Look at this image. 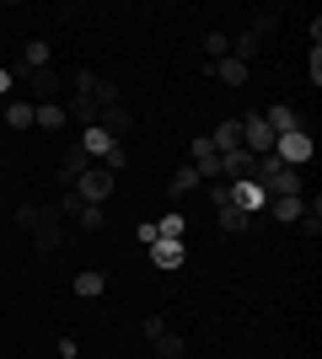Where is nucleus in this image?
<instances>
[{
	"mask_svg": "<svg viewBox=\"0 0 322 359\" xmlns=\"http://www.w3.org/2000/svg\"><path fill=\"white\" fill-rule=\"evenodd\" d=\"M274 156H279L285 166H295V172H301V166L311 161V135H307V129H295V135H279V140H274Z\"/></svg>",
	"mask_w": 322,
	"mask_h": 359,
	"instance_id": "f257e3e1",
	"label": "nucleus"
},
{
	"mask_svg": "<svg viewBox=\"0 0 322 359\" xmlns=\"http://www.w3.org/2000/svg\"><path fill=\"white\" fill-rule=\"evenodd\" d=\"M76 194L86 198V204H102L107 194H113V172H107V166H86V172H81V182H76Z\"/></svg>",
	"mask_w": 322,
	"mask_h": 359,
	"instance_id": "f03ea898",
	"label": "nucleus"
},
{
	"mask_svg": "<svg viewBox=\"0 0 322 359\" xmlns=\"http://www.w3.org/2000/svg\"><path fill=\"white\" fill-rule=\"evenodd\" d=\"M242 150H253V156H269V150H274V129L263 123V113H247L242 118Z\"/></svg>",
	"mask_w": 322,
	"mask_h": 359,
	"instance_id": "7ed1b4c3",
	"label": "nucleus"
},
{
	"mask_svg": "<svg viewBox=\"0 0 322 359\" xmlns=\"http://www.w3.org/2000/svg\"><path fill=\"white\" fill-rule=\"evenodd\" d=\"M60 220H65V215L54 210V204H48V210L38 215V225H32V247H38V252H54V247H60V241H65Z\"/></svg>",
	"mask_w": 322,
	"mask_h": 359,
	"instance_id": "20e7f679",
	"label": "nucleus"
},
{
	"mask_svg": "<svg viewBox=\"0 0 322 359\" xmlns=\"http://www.w3.org/2000/svg\"><path fill=\"white\" fill-rule=\"evenodd\" d=\"M97 129H102L107 140H123L129 129H135V113H129L123 102H113V107H102V113H97Z\"/></svg>",
	"mask_w": 322,
	"mask_h": 359,
	"instance_id": "39448f33",
	"label": "nucleus"
},
{
	"mask_svg": "<svg viewBox=\"0 0 322 359\" xmlns=\"http://www.w3.org/2000/svg\"><path fill=\"white\" fill-rule=\"evenodd\" d=\"M231 204H236L242 215H258L263 204H269V194H263L253 177H242V182H231Z\"/></svg>",
	"mask_w": 322,
	"mask_h": 359,
	"instance_id": "423d86ee",
	"label": "nucleus"
},
{
	"mask_svg": "<svg viewBox=\"0 0 322 359\" xmlns=\"http://www.w3.org/2000/svg\"><path fill=\"white\" fill-rule=\"evenodd\" d=\"M145 252H151V263H156V269H161V273H172V269H183L188 247H183V241H167V236H161V241H156V247H145Z\"/></svg>",
	"mask_w": 322,
	"mask_h": 359,
	"instance_id": "0eeeda50",
	"label": "nucleus"
},
{
	"mask_svg": "<svg viewBox=\"0 0 322 359\" xmlns=\"http://www.w3.org/2000/svg\"><path fill=\"white\" fill-rule=\"evenodd\" d=\"M27 86H32V97H38V102H54V97H60V70H54V65L27 70Z\"/></svg>",
	"mask_w": 322,
	"mask_h": 359,
	"instance_id": "6e6552de",
	"label": "nucleus"
},
{
	"mask_svg": "<svg viewBox=\"0 0 322 359\" xmlns=\"http://www.w3.org/2000/svg\"><path fill=\"white\" fill-rule=\"evenodd\" d=\"M220 166H226V182H242V177H253V172H258V156H253V150H226V156H220Z\"/></svg>",
	"mask_w": 322,
	"mask_h": 359,
	"instance_id": "1a4fd4ad",
	"label": "nucleus"
},
{
	"mask_svg": "<svg viewBox=\"0 0 322 359\" xmlns=\"http://www.w3.org/2000/svg\"><path fill=\"white\" fill-rule=\"evenodd\" d=\"M263 123H269V129H274V140H279V135H295V129H301V113H295L290 102H274L269 113H263Z\"/></svg>",
	"mask_w": 322,
	"mask_h": 359,
	"instance_id": "9d476101",
	"label": "nucleus"
},
{
	"mask_svg": "<svg viewBox=\"0 0 322 359\" xmlns=\"http://www.w3.org/2000/svg\"><path fill=\"white\" fill-rule=\"evenodd\" d=\"M215 156H226V150H242V118H220L215 123V135H210Z\"/></svg>",
	"mask_w": 322,
	"mask_h": 359,
	"instance_id": "9b49d317",
	"label": "nucleus"
},
{
	"mask_svg": "<svg viewBox=\"0 0 322 359\" xmlns=\"http://www.w3.org/2000/svg\"><path fill=\"white\" fill-rule=\"evenodd\" d=\"M86 166H92V156H86L81 145H70V150H65V161H60V188H76Z\"/></svg>",
	"mask_w": 322,
	"mask_h": 359,
	"instance_id": "f8f14e48",
	"label": "nucleus"
},
{
	"mask_svg": "<svg viewBox=\"0 0 322 359\" xmlns=\"http://www.w3.org/2000/svg\"><path fill=\"white\" fill-rule=\"evenodd\" d=\"M32 129L60 135V129H65V107H60V102H32Z\"/></svg>",
	"mask_w": 322,
	"mask_h": 359,
	"instance_id": "ddd939ff",
	"label": "nucleus"
},
{
	"mask_svg": "<svg viewBox=\"0 0 322 359\" xmlns=\"http://www.w3.org/2000/svg\"><path fill=\"white\" fill-rule=\"evenodd\" d=\"M48 65V43L43 38H32L27 48H22V65H11V75H27V70H43Z\"/></svg>",
	"mask_w": 322,
	"mask_h": 359,
	"instance_id": "4468645a",
	"label": "nucleus"
},
{
	"mask_svg": "<svg viewBox=\"0 0 322 359\" xmlns=\"http://www.w3.org/2000/svg\"><path fill=\"white\" fill-rule=\"evenodd\" d=\"M113 145H119V140H107L102 129H97V123H92V129H81V150H86L92 161H102V156H107V150H113Z\"/></svg>",
	"mask_w": 322,
	"mask_h": 359,
	"instance_id": "2eb2a0df",
	"label": "nucleus"
},
{
	"mask_svg": "<svg viewBox=\"0 0 322 359\" xmlns=\"http://www.w3.org/2000/svg\"><path fill=\"white\" fill-rule=\"evenodd\" d=\"M258 48H263V38H258V32H253V27H247V32H236V38H231V60H258Z\"/></svg>",
	"mask_w": 322,
	"mask_h": 359,
	"instance_id": "dca6fc26",
	"label": "nucleus"
},
{
	"mask_svg": "<svg viewBox=\"0 0 322 359\" xmlns=\"http://www.w3.org/2000/svg\"><path fill=\"white\" fill-rule=\"evenodd\" d=\"M97 113H102V107H97V102H92V97H76V102L65 107V118H76V123H81V129H92V123H97Z\"/></svg>",
	"mask_w": 322,
	"mask_h": 359,
	"instance_id": "f3484780",
	"label": "nucleus"
},
{
	"mask_svg": "<svg viewBox=\"0 0 322 359\" xmlns=\"http://www.w3.org/2000/svg\"><path fill=\"white\" fill-rule=\"evenodd\" d=\"M210 75H220L226 86H247V65H242V60H220V65H210Z\"/></svg>",
	"mask_w": 322,
	"mask_h": 359,
	"instance_id": "a211bd4d",
	"label": "nucleus"
},
{
	"mask_svg": "<svg viewBox=\"0 0 322 359\" xmlns=\"http://www.w3.org/2000/svg\"><path fill=\"white\" fill-rule=\"evenodd\" d=\"M301 215H307V198H274V220L301 225Z\"/></svg>",
	"mask_w": 322,
	"mask_h": 359,
	"instance_id": "6ab92c4d",
	"label": "nucleus"
},
{
	"mask_svg": "<svg viewBox=\"0 0 322 359\" xmlns=\"http://www.w3.org/2000/svg\"><path fill=\"white\" fill-rule=\"evenodd\" d=\"M215 215H220V231H231V236H236V231H247V220H253V215H242L236 204H220Z\"/></svg>",
	"mask_w": 322,
	"mask_h": 359,
	"instance_id": "aec40b11",
	"label": "nucleus"
},
{
	"mask_svg": "<svg viewBox=\"0 0 322 359\" xmlns=\"http://www.w3.org/2000/svg\"><path fill=\"white\" fill-rule=\"evenodd\" d=\"M0 113H6V123H11V129H32V102H6Z\"/></svg>",
	"mask_w": 322,
	"mask_h": 359,
	"instance_id": "412c9836",
	"label": "nucleus"
},
{
	"mask_svg": "<svg viewBox=\"0 0 322 359\" xmlns=\"http://www.w3.org/2000/svg\"><path fill=\"white\" fill-rule=\"evenodd\" d=\"M102 290H107L102 273H76V295H81V300H97Z\"/></svg>",
	"mask_w": 322,
	"mask_h": 359,
	"instance_id": "4be33fe9",
	"label": "nucleus"
},
{
	"mask_svg": "<svg viewBox=\"0 0 322 359\" xmlns=\"http://www.w3.org/2000/svg\"><path fill=\"white\" fill-rule=\"evenodd\" d=\"M188 188H199V172H194V161H188V166H177V177H172V188H167V194H172V198H183Z\"/></svg>",
	"mask_w": 322,
	"mask_h": 359,
	"instance_id": "5701e85b",
	"label": "nucleus"
},
{
	"mask_svg": "<svg viewBox=\"0 0 322 359\" xmlns=\"http://www.w3.org/2000/svg\"><path fill=\"white\" fill-rule=\"evenodd\" d=\"M156 231H161L167 241H183V231H188V225H183V215L172 210V215H161V220H156Z\"/></svg>",
	"mask_w": 322,
	"mask_h": 359,
	"instance_id": "b1692460",
	"label": "nucleus"
},
{
	"mask_svg": "<svg viewBox=\"0 0 322 359\" xmlns=\"http://www.w3.org/2000/svg\"><path fill=\"white\" fill-rule=\"evenodd\" d=\"M156 354L161 359H183V338H177V332H161V338H156Z\"/></svg>",
	"mask_w": 322,
	"mask_h": 359,
	"instance_id": "393cba45",
	"label": "nucleus"
},
{
	"mask_svg": "<svg viewBox=\"0 0 322 359\" xmlns=\"http://www.w3.org/2000/svg\"><path fill=\"white\" fill-rule=\"evenodd\" d=\"M97 166H107V172L119 177L123 166H129V150H123V145H113V150H107V156H102V161H97Z\"/></svg>",
	"mask_w": 322,
	"mask_h": 359,
	"instance_id": "a878e982",
	"label": "nucleus"
},
{
	"mask_svg": "<svg viewBox=\"0 0 322 359\" xmlns=\"http://www.w3.org/2000/svg\"><path fill=\"white\" fill-rule=\"evenodd\" d=\"M54 210H60V215H81V210H86V198H81L76 188H65V194H60V204H54Z\"/></svg>",
	"mask_w": 322,
	"mask_h": 359,
	"instance_id": "bb28decb",
	"label": "nucleus"
},
{
	"mask_svg": "<svg viewBox=\"0 0 322 359\" xmlns=\"http://www.w3.org/2000/svg\"><path fill=\"white\" fill-rule=\"evenodd\" d=\"M204 48H210L215 60H220V54L231 60V32H210V38H204Z\"/></svg>",
	"mask_w": 322,
	"mask_h": 359,
	"instance_id": "cd10ccee",
	"label": "nucleus"
},
{
	"mask_svg": "<svg viewBox=\"0 0 322 359\" xmlns=\"http://www.w3.org/2000/svg\"><path fill=\"white\" fill-rule=\"evenodd\" d=\"M76 220H81V231H102V204H86Z\"/></svg>",
	"mask_w": 322,
	"mask_h": 359,
	"instance_id": "c85d7f7f",
	"label": "nucleus"
},
{
	"mask_svg": "<svg viewBox=\"0 0 322 359\" xmlns=\"http://www.w3.org/2000/svg\"><path fill=\"white\" fill-rule=\"evenodd\" d=\"M140 332H145V338H151V344H156V338L167 332V322H161V316H140Z\"/></svg>",
	"mask_w": 322,
	"mask_h": 359,
	"instance_id": "c756f323",
	"label": "nucleus"
},
{
	"mask_svg": "<svg viewBox=\"0 0 322 359\" xmlns=\"http://www.w3.org/2000/svg\"><path fill=\"white\" fill-rule=\"evenodd\" d=\"M135 236H140V247H156V241H161V231H156L151 220H140V225H135Z\"/></svg>",
	"mask_w": 322,
	"mask_h": 359,
	"instance_id": "7c9ffc66",
	"label": "nucleus"
},
{
	"mask_svg": "<svg viewBox=\"0 0 322 359\" xmlns=\"http://www.w3.org/2000/svg\"><path fill=\"white\" fill-rule=\"evenodd\" d=\"M188 156H194V161H204V156H215V145H210V135H199V140H194V145H188Z\"/></svg>",
	"mask_w": 322,
	"mask_h": 359,
	"instance_id": "2f4dec72",
	"label": "nucleus"
},
{
	"mask_svg": "<svg viewBox=\"0 0 322 359\" xmlns=\"http://www.w3.org/2000/svg\"><path fill=\"white\" fill-rule=\"evenodd\" d=\"M38 215H43V210H32V204H22V210H16V225H22V231H32V225H38Z\"/></svg>",
	"mask_w": 322,
	"mask_h": 359,
	"instance_id": "473e14b6",
	"label": "nucleus"
},
{
	"mask_svg": "<svg viewBox=\"0 0 322 359\" xmlns=\"http://www.w3.org/2000/svg\"><path fill=\"white\" fill-rule=\"evenodd\" d=\"M210 198H215V210H220V204H231V182H210Z\"/></svg>",
	"mask_w": 322,
	"mask_h": 359,
	"instance_id": "72a5a7b5",
	"label": "nucleus"
},
{
	"mask_svg": "<svg viewBox=\"0 0 322 359\" xmlns=\"http://www.w3.org/2000/svg\"><path fill=\"white\" fill-rule=\"evenodd\" d=\"M6 91H11V65H0V102H6Z\"/></svg>",
	"mask_w": 322,
	"mask_h": 359,
	"instance_id": "f704fd0d",
	"label": "nucleus"
}]
</instances>
